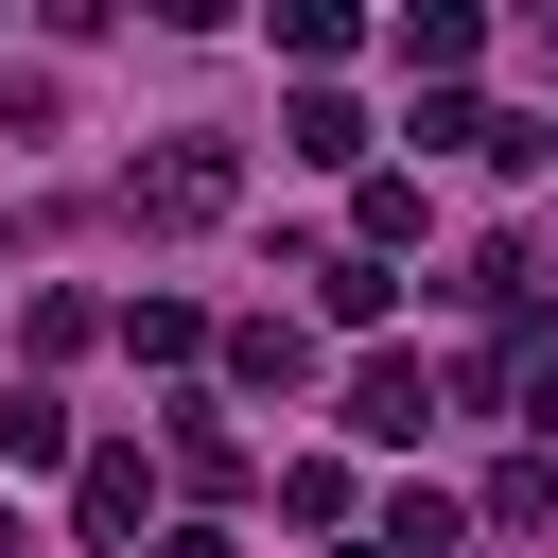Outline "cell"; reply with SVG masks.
<instances>
[{"label":"cell","mask_w":558,"mask_h":558,"mask_svg":"<svg viewBox=\"0 0 558 558\" xmlns=\"http://www.w3.org/2000/svg\"><path fill=\"white\" fill-rule=\"evenodd\" d=\"M122 192H140V227H209V209L244 192V157H227V140H157Z\"/></svg>","instance_id":"cell-1"},{"label":"cell","mask_w":558,"mask_h":558,"mask_svg":"<svg viewBox=\"0 0 558 558\" xmlns=\"http://www.w3.org/2000/svg\"><path fill=\"white\" fill-rule=\"evenodd\" d=\"M140 506H157V471H140V436H122V453H87V488H70V523H87V541H140Z\"/></svg>","instance_id":"cell-2"},{"label":"cell","mask_w":558,"mask_h":558,"mask_svg":"<svg viewBox=\"0 0 558 558\" xmlns=\"http://www.w3.org/2000/svg\"><path fill=\"white\" fill-rule=\"evenodd\" d=\"M227 366H244L262 401H296V384H314V331H296V314H244V331H227Z\"/></svg>","instance_id":"cell-3"},{"label":"cell","mask_w":558,"mask_h":558,"mask_svg":"<svg viewBox=\"0 0 558 558\" xmlns=\"http://www.w3.org/2000/svg\"><path fill=\"white\" fill-rule=\"evenodd\" d=\"M349 418H366V436H384V453H401V436H418V418H436V384H418V366H401V349H384V366H366V384H349Z\"/></svg>","instance_id":"cell-4"},{"label":"cell","mask_w":558,"mask_h":558,"mask_svg":"<svg viewBox=\"0 0 558 558\" xmlns=\"http://www.w3.org/2000/svg\"><path fill=\"white\" fill-rule=\"evenodd\" d=\"M279 157H314V174H331V157H366V122H349L331 87H296V105H279Z\"/></svg>","instance_id":"cell-5"},{"label":"cell","mask_w":558,"mask_h":558,"mask_svg":"<svg viewBox=\"0 0 558 558\" xmlns=\"http://www.w3.org/2000/svg\"><path fill=\"white\" fill-rule=\"evenodd\" d=\"M122 349H140V366H192V349H209V314H192V296H140V314H122Z\"/></svg>","instance_id":"cell-6"},{"label":"cell","mask_w":558,"mask_h":558,"mask_svg":"<svg viewBox=\"0 0 558 558\" xmlns=\"http://www.w3.org/2000/svg\"><path fill=\"white\" fill-rule=\"evenodd\" d=\"M0 453H17V471H52V453H70V401H52V384H17V401H0Z\"/></svg>","instance_id":"cell-7"},{"label":"cell","mask_w":558,"mask_h":558,"mask_svg":"<svg viewBox=\"0 0 558 558\" xmlns=\"http://www.w3.org/2000/svg\"><path fill=\"white\" fill-rule=\"evenodd\" d=\"M157 558H244V541H227V523H174V541H157Z\"/></svg>","instance_id":"cell-8"},{"label":"cell","mask_w":558,"mask_h":558,"mask_svg":"<svg viewBox=\"0 0 558 558\" xmlns=\"http://www.w3.org/2000/svg\"><path fill=\"white\" fill-rule=\"evenodd\" d=\"M523 418H541V436H558V366H523Z\"/></svg>","instance_id":"cell-9"},{"label":"cell","mask_w":558,"mask_h":558,"mask_svg":"<svg viewBox=\"0 0 558 558\" xmlns=\"http://www.w3.org/2000/svg\"><path fill=\"white\" fill-rule=\"evenodd\" d=\"M0 558H35V541H17V523H0Z\"/></svg>","instance_id":"cell-10"},{"label":"cell","mask_w":558,"mask_h":558,"mask_svg":"<svg viewBox=\"0 0 558 558\" xmlns=\"http://www.w3.org/2000/svg\"><path fill=\"white\" fill-rule=\"evenodd\" d=\"M541 157H558V122H541Z\"/></svg>","instance_id":"cell-11"}]
</instances>
